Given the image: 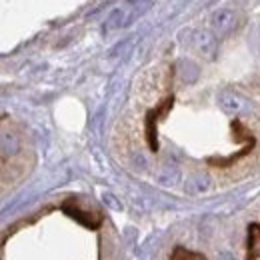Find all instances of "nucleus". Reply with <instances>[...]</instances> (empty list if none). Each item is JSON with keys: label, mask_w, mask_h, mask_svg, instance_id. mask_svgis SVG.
Segmentation results:
<instances>
[{"label": "nucleus", "mask_w": 260, "mask_h": 260, "mask_svg": "<svg viewBox=\"0 0 260 260\" xmlns=\"http://www.w3.org/2000/svg\"><path fill=\"white\" fill-rule=\"evenodd\" d=\"M220 104H222V108H224L226 112H238V110L242 108V100H240L238 96L230 94V92H226V94L220 96Z\"/></svg>", "instance_id": "1"}, {"label": "nucleus", "mask_w": 260, "mask_h": 260, "mask_svg": "<svg viewBox=\"0 0 260 260\" xmlns=\"http://www.w3.org/2000/svg\"><path fill=\"white\" fill-rule=\"evenodd\" d=\"M170 260H204L202 254H198V252H192V250H184V248H174V252H172V256Z\"/></svg>", "instance_id": "2"}, {"label": "nucleus", "mask_w": 260, "mask_h": 260, "mask_svg": "<svg viewBox=\"0 0 260 260\" xmlns=\"http://www.w3.org/2000/svg\"><path fill=\"white\" fill-rule=\"evenodd\" d=\"M64 210H66L68 214H72L76 220H80L82 224H86V226H96V222H94V220H90V218H92L90 214H86V212H80L78 208H68V206H66Z\"/></svg>", "instance_id": "3"}, {"label": "nucleus", "mask_w": 260, "mask_h": 260, "mask_svg": "<svg viewBox=\"0 0 260 260\" xmlns=\"http://www.w3.org/2000/svg\"><path fill=\"white\" fill-rule=\"evenodd\" d=\"M16 148H18L16 138H14V136H10V134H4V136H2V152H4V156L16 152Z\"/></svg>", "instance_id": "4"}, {"label": "nucleus", "mask_w": 260, "mask_h": 260, "mask_svg": "<svg viewBox=\"0 0 260 260\" xmlns=\"http://www.w3.org/2000/svg\"><path fill=\"white\" fill-rule=\"evenodd\" d=\"M218 260H236V258H234V254H232V252L224 250V252H220V254H218Z\"/></svg>", "instance_id": "5"}]
</instances>
